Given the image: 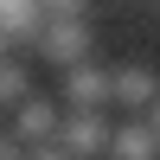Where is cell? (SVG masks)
<instances>
[{
	"mask_svg": "<svg viewBox=\"0 0 160 160\" xmlns=\"http://www.w3.org/2000/svg\"><path fill=\"white\" fill-rule=\"evenodd\" d=\"M109 135H115V109H64L58 148L71 160H109Z\"/></svg>",
	"mask_w": 160,
	"mask_h": 160,
	"instance_id": "6da1fadb",
	"label": "cell"
},
{
	"mask_svg": "<svg viewBox=\"0 0 160 160\" xmlns=\"http://www.w3.org/2000/svg\"><path fill=\"white\" fill-rule=\"evenodd\" d=\"M58 128H64L58 90H26V96L7 109V135L13 141H58Z\"/></svg>",
	"mask_w": 160,
	"mask_h": 160,
	"instance_id": "7a4b0ae2",
	"label": "cell"
},
{
	"mask_svg": "<svg viewBox=\"0 0 160 160\" xmlns=\"http://www.w3.org/2000/svg\"><path fill=\"white\" fill-rule=\"evenodd\" d=\"M58 102L64 109H109V64L77 58L58 71Z\"/></svg>",
	"mask_w": 160,
	"mask_h": 160,
	"instance_id": "3957f363",
	"label": "cell"
},
{
	"mask_svg": "<svg viewBox=\"0 0 160 160\" xmlns=\"http://www.w3.org/2000/svg\"><path fill=\"white\" fill-rule=\"evenodd\" d=\"M154 96H160V77L148 64H109V109L115 115H141Z\"/></svg>",
	"mask_w": 160,
	"mask_h": 160,
	"instance_id": "277c9868",
	"label": "cell"
},
{
	"mask_svg": "<svg viewBox=\"0 0 160 160\" xmlns=\"http://www.w3.org/2000/svg\"><path fill=\"white\" fill-rule=\"evenodd\" d=\"M109 160H160V135H154V122H148V115H115Z\"/></svg>",
	"mask_w": 160,
	"mask_h": 160,
	"instance_id": "5b68a950",
	"label": "cell"
},
{
	"mask_svg": "<svg viewBox=\"0 0 160 160\" xmlns=\"http://www.w3.org/2000/svg\"><path fill=\"white\" fill-rule=\"evenodd\" d=\"M26 90H38V83H32V64H26L19 45H13V51H0V109H13Z\"/></svg>",
	"mask_w": 160,
	"mask_h": 160,
	"instance_id": "8992f818",
	"label": "cell"
},
{
	"mask_svg": "<svg viewBox=\"0 0 160 160\" xmlns=\"http://www.w3.org/2000/svg\"><path fill=\"white\" fill-rule=\"evenodd\" d=\"M26 160H71L58 141H26Z\"/></svg>",
	"mask_w": 160,
	"mask_h": 160,
	"instance_id": "52a82bcc",
	"label": "cell"
}]
</instances>
